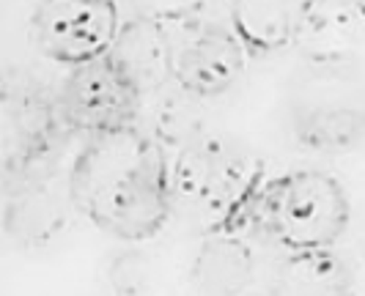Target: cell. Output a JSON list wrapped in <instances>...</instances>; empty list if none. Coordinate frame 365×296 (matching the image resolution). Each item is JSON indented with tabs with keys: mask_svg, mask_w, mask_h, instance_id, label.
I'll return each mask as SVG.
<instances>
[{
	"mask_svg": "<svg viewBox=\"0 0 365 296\" xmlns=\"http://www.w3.org/2000/svg\"><path fill=\"white\" fill-rule=\"evenodd\" d=\"M351 222L344 184L327 173L299 167L267 179L247 211V233L256 231L283 253L332 250Z\"/></svg>",
	"mask_w": 365,
	"mask_h": 296,
	"instance_id": "3",
	"label": "cell"
},
{
	"mask_svg": "<svg viewBox=\"0 0 365 296\" xmlns=\"http://www.w3.org/2000/svg\"><path fill=\"white\" fill-rule=\"evenodd\" d=\"M250 53L234 28L203 22L176 47L173 83L209 102L228 93L245 77Z\"/></svg>",
	"mask_w": 365,
	"mask_h": 296,
	"instance_id": "7",
	"label": "cell"
},
{
	"mask_svg": "<svg viewBox=\"0 0 365 296\" xmlns=\"http://www.w3.org/2000/svg\"><path fill=\"white\" fill-rule=\"evenodd\" d=\"M294 140L311 154L341 157L365 143V105L332 102L299 107L292 118Z\"/></svg>",
	"mask_w": 365,
	"mask_h": 296,
	"instance_id": "12",
	"label": "cell"
},
{
	"mask_svg": "<svg viewBox=\"0 0 365 296\" xmlns=\"http://www.w3.org/2000/svg\"><path fill=\"white\" fill-rule=\"evenodd\" d=\"M77 211L69 192V173L61 179L58 173L31 176L17 184L6 186L3 228L9 239L25 247H38L53 241L66 225L69 214Z\"/></svg>",
	"mask_w": 365,
	"mask_h": 296,
	"instance_id": "9",
	"label": "cell"
},
{
	"mask_svg": "<svg viewBox=\"0 0 365 296\" xmlns=\"http://www.w3.org/2000/svg\"><path fill=\"white\" fill-rule=\"evenodd\" d=\"M231 28L250 58L277 56L294 47L297 3L294 0H231Z\"/></svg>",
	"mask_w": 365,
	"mask_h": 296,
	"instance_id": "14",
	"label": "cell"
},
{
	"mask_svg": "<svg viewBox=\"0 0 365 296\" xmlns=\"http://www.w3.org/2000/svg\"><path fill=\"white\" fill-rule=\"evenodd\" d=\"M209 0H135V14L148 19H157L173 28L182 25H198Z\"/></svg>",
	"mask_w": 365,
	"mask_h": 296,
	"instance_id": "16",
	"label": "cell"
},
{
	"mask_svg": "<svg viewBox=\"0 0 365 296\" xmlns=\"http://www.w3.org/2000/svg\"><path fill=\"white\" fill-rule=\"evenodd\" d=\"M267 179L253 148L228 134L203 132L170 157L173 206L209 231L247 233V211Z\"/></svg>",
	"mask_w": 365,
	"mask_h": 296,
	"instance_id": "2",
	"label": "cell"
},
{
	"mask_svg": "<svg viewBox=\"0 0 365 296\" xmlns=\"http://www.w3.org/2000/svg\"><path fill=\"white\" fill-rule=\"evenodd\" d=\"M351 6H354V9H357V14L365 19V0H351Z\"/></svg>",
	"mask_w": 365,
	"mask_h": 296,
	"instance_id": "18",
	"label": "cell"
},
{
	"mask_svg": "<svg viewBox=\"0 0 365 296\" xmlns=\"http://www.w3.org/2000/svg\"><path fill=\"white\" fill-rule=\"evenodd\" d=\"M77 214L121 241L154 239L173 214L170 157L140 124L86 137L69 167Z\"/></svg>",
	"mask_w": 365,
	"mask_h": 296,
	"instance_id": "1",
	"label": "cell"
},
{
	"mask_svg": "<svg viewBox=\"0 0 365 296\" xmlns=\"http://www.w3.org/2000/svg\"><path fill=\"white\" fill-rule=\"evenodd\" d=\"M69 137L58 115V96L41 91L36 83L6 80L3 85V167L6 186L36 176L47 165L61 140Z\"/></svg>",
	"mask_w": 365,
	"mask_h": 296,
	"instance_id": "6",
	"label": "cell"
},
{
	"mask_svg": "<svg viewBox=\"0 0 365 296\" xmlns=\"http://www.w3.org/2000/svg\"><path fill=\"white\" fill-rule=\"evenodd\" d=\"M121 25L115 0H38L31 36L47 60L77 69L108 56Z\"/></svg>",
	"mask_w": 365,
	"mask_h": 296,
	"instance_id": "4",
	"label": "cell"
},
{
	"mask_svg": "<svg viewBox=\"0 0 365 296\" xmlns=\"http://www.w3.org/2000/svg\"><path fill=\"white\" fill-rule=\"evenodd\" d=\"M256 278V255L247 233L209 231L192 260V282L203 296H239Z\"/></svg>",
	"mask_w": 365,
	"mask_h": 296,
	"instance_id": "11",
	"label": "cell"
},
{
	"mask_svg": "<svg viewBox=\"0 0 365 296\" xmlns=\"http://www.w3.org/2000/svg\"><path fill=\"white\" fill-rule=\"evenodd\" d=\"M146 130L160 140V146L173 154L201 137L206 132V110L203 99L195 93L184 91L182 85L170 83L168 88L151 96L148 105V124Z\"/></svg>",
	"mask_w": 365,
	"mask_h": 296,
	"instance_id": "15",
	"label": "cell"
},
{
	"mask_svg": "<svg viewBox=\"0 0 365 296\" xmlns=\"http://www.w3.org/2000/svg\"><path fill=\"white\" fill-rule=\"evenodd\" d=\"M143 96L108 56L69 69L58 91V115L69 134H102L138 124Z\"/></svg>",
	"mask_w": 365,
	"mask_h": 296,
	"instance_id": "5",
	"label": "cell"
},
{
	"mask_svg": "<svg viewBox=\"0 0 365 296\" xmlns=\"http://www.w3.org/2000/svg\"><path fill=\"white\" fill-rule=\"evenodd\" d=\"M269 291L274 296H357V282L335 250H308L286 253Z\"/></svg>",
	"mask_w": 365,
	"mask_h": 296,
	"instance_id": "13",
	"label": "cell"
},
{
	"mask_svg": "<svg viewBox=\"0 0 365 296\" xmlns=\"http://www.w3.org/2000/svg\"><path fill=\"white\" fill-rule=\"evenodd\" d=\"M239 296H274V294L269 288H264V291H261V288H247L245 294H239Z\"/></svg>",
	"mask_w": 365,
	"mask_h": 296,
	"instance_id": "17",
	"label": "cell"
},
{
	"mask_svg": "<svg viewBox=\"0 0 365 296\" xmlns=\"http://www.w3.org/2000/svg\"><path fill=\"white\" fill-rule=\"evenodd\" d=\"M176 47L179 41H173L168 25L135 14L121 25L115 44L110 47V58L146 102L173 83Z\"/></svg>",
	"mask_w": 365,
	"mask_h": 296,
	"instance_id": "10",
	"label": "cell"
},
{
	"mask_svg": "<svg viewBox=\"0 0 365 296\" xmlns=\"http://www.w3.org/2000/svg\"><path fill=\"white\" fill-rule=\"evenodd\" d=\"M294 47L313 69H341L365 47V19L351 0H299Z\"/></svg>",
	"mask_w": 365,
	"mask_h": 296,
	"instance_id": "8",
	"label": "cell"
}]
</instances>
